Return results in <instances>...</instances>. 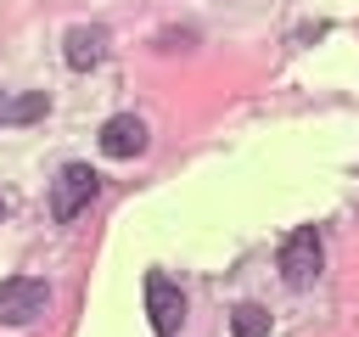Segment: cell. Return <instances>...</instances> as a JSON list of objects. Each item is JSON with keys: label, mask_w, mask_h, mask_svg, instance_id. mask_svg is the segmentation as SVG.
Listing matches in <instances>:
<instances>
[{"label": "cell", "mask_w": 359, "mask_h": 337, "mask_svg": "<svg viewBox=\"0 0 359 337\" xmlns=\"http://www.w3.org/2000/svg\"><path fill=\"white\" fill-rule=\"evenodd\" d=\"M95 191H101V174L90 168V163H67L56 180H50V219H79L90 202H95Z\"/></svg>", "instance_id": "6da1fadb"}, {"label": "cell", "mask_w": 359, "mask_h": 337, "mask_svg": "<svg viewBox=\"0 0 359 337\" xmlns=\"http://www.w3.org/2000/svg\"><path fill=\"white\" fill-rule=\"evenodd\" d=\"M320 230L314 225H297L286 242H280V258H275V270H280V281L286 286H314V275H320Z\"/></svg>", "instance_id": "7a4b0ae2"}, {"label": "cell", "mask_w": 359, "mask_h": 337, "mask_svg": "<svg viewBox=\"0 0 359 337\" xmlns=\"http://www.w3.org/2000/svg\"><path fill=\"white\" fill-rule=\"evenodd\" d=\"M50 309V286L39 275H11L0 281V326H28Z\"/></svg>", "instance_id": "3957f363"}, {"label": "cell", "mask_w": 359, "mask_h": 337, "mask_svg": "<svg viewBox=\"0 0 359 337\" xmlns=\"http://www.w3.org/2000/svg\"><path fill=\"white\" fill-rule=\"evenodd\" d=\"M146 315H151V331H157V337H174L180 320H185V292H180L163 270L146 275Z\"/></svg>", "instance_id": "277c9868"}, {"label": "cell", "mask_w": 359, "mask_h": 337, "mask_svg": "<svg viewBox=\"0 0 359 337\" xmlns=\"http://www.w3.org/2000/svg\"><path fill=\"white\" fill-rule=\"evenodd\" d=\"M146 140H151V135H146V124H140L135 112H118V118L101 124V152H107V157H140Z\"/></svg>", "instance_id": "5b68a950"}, {"label": "cell", "mask_w": 359, "mask_h": 337, "mask_svg": "<svg viewBox=\"0 0 359 337\" xmlns=\"http://www.w3.org/2000/svg\"><path fill=\"white\" fill-rule=\"evenodd\" d=\"M62 56H67V67H95L101 56H107V28H95V22H84V28H67V45H62Z\"/></svg>", "instance_id": "8992f818"}, {"label": "cell", "mask_w": 359, "mask_h": 337, "mask_svg": "<svg viewBox=\"0 0 359 337\" xmlns=\"http://www.w3.org/2000/svg\"><path fill=\"white\" fill-rule=\"evenodd\" d=\"M45 112H50L45 90H28V95H6V90H0V124H34V118H45Z\"/></svg>", "instance_id": "52a82bcc"}, {"label": "cell", "mask_w": 359, "mask_h": 337, "mask_svg": "<svg viewBox=\"0 0 359 337\" xmlns=\"http://www.w3.org/2000/svg\"><path fill=\"white\" fill-rule=\"evenodd\" d=\"M230 337H269V309L241 303V309L230 315Z\"/></svg>", "instance_id": "ba28073f"}, {"label": "cell", "mask_w": 359, "mask_h": 337, "mask_svg": "<svg viewBox=\"0 0 359 337\" xmlns=\"http://www.w3.org/2000/svg\"><path fill=\"white\" fill-rule=\"evenodd\" d=\"M0 213H6V202H0Z\"/></svg>", "instance_id": "9c48e42d"}]
</instances>
